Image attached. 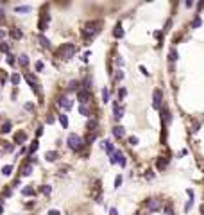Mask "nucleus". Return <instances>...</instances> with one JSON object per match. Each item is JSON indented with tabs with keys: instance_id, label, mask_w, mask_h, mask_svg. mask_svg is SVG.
<instances>
[{
	"instance_id": "12",
	"label": "nucleus",
	"mask_w": 204,
	"mask_h": 215,
	"mask_svg": "<svg viewBox=\"0 0 204 215\" xmlns=\"http://www.w3.org/2000/svg\"><path fill=\"white\" fill-rule=\"evenodd\" d=\"M124 108H120V106H118V102H115V108H113V117H115V120H120L124 115Z\"/></svg>"
},
{
	"instance_id": "26",
	"label": "nucleus",
	"mask_w": 204,
	"mask_h": 215,
	"mask_svg": "<svg viewBox=\"0 0 204 215\" xmlns=\"http://www.w3.org/2000/svg\"><path fill=\"white\" fill-rule=\"evenodd\" d=\"M15 11H16V13H29L30 7H29V6H16Z\"/></svg>"
},
{
	"instance_id": "25",
	"label": "nucleus",
	"mask_w": 204,
	"mask_h": 215,
	"mask_svg": "<svg viewBox=\"0 0 204 215\" xmlns=\"http://www.w3.org/2000/svg\"><path fill=\"white\" fill-rule=\"evenodd\" d=\"M2 174L4 176H11V174H13V165H4L2 167Z\"/></svg>"
},
{
	"instance_id": "33",
	"label": "nucleus",
	"mask_w": 204,
	"mask_h": 215,
	"mask_svg": "<svg viewBox=\"0 0 204 215\" xmlns=\"http://www.w3.org/2000/svg\"><path fill=\"white\" fill-rule=\"evenodd\" d=\"M21 194H24V196H34V188L27 187V188H24V190H21Z\"/></svg>"
},
{
	"instance_id": "28",
	"label": "nucleus",
	"mask_w": 204,
	"mask_h": 215,
	"mask_svg": "<svg viewBox=\"0 0 204 215\" xmlns=\"http://www.w3.org/2000/svg\"><path fill=\"white\" fill-rule=\"evenodd\" d=\"M75 90L79 91V83H77V81H70V84H68V91H75Z\"/></svg>"
},
{
	"instance_id": "13",
	"label": "nucleus",
	"mask_w": 204,
	"mask_h": 215,
	"mask_svg": "<svg viewBox=\"0 0 204 215\" xmlns=\"http://www.w3.org/2000/svg\"><path fill=\"white\" fill-rule=\"evenodd\" d=\"M9 36L13 38V39H21V36H24V32H21V30L18 29V27H13L9 30Z\"/></svg>"
},
{
	"instance_id": "41",
	"label": "nucleus",
	"mask_w": 204,
	"mask_h": 215,
	"mask_svg": "<svg viewBox=\"0 0 204 215\" xmlns=\"http://www.w3.org/2000/svg\"><path fill=\"white\" fill-rule=\"evenodd\" d=\"M24 108H25L27 111H32V109H34V104H32V102H27V104H25Z\"/></svg>"
},
{
	"instance_id": "9",
	"label": "nucleus",
	"mask_w": 204,
	"mask_h": 215,
	"mask_svg": "<svg viewBox=\"0 0 204 215\" xmlns=\"http://www.w3.org/2000/svg\"><path fill=\"white\" fill-rule=\"evenodd\" d=\"M48 22H50V16H48V15H43V16H41V20H39V24H38V27H39V32H45V30H47V27H48Z\"/></svg>"
},
{
	"instance_id": "51",
	"label": "nucleus",
	"mask_w": 204,
	"mask_h": 215,
	"mask_svg": "<svg viewBox=\"0 0 204 215\" xmlns=\"http://www.w3.org/2000/svg\"><path fill=\"white\" fill-rule=\"evenodd\" d=\"M2 210H4V208H2V204H0V213H2Z\"/></svg>"
},
{
	"instance_id": "14",
	"label": "nucleus",
	"mask_w": 204,
	"mask_h": 215,
	"mask_svg": "<svg viewBox=\"0 0 204 215\" xmlns=\"http://www.w3.org/2000/svg\"><path fill=\"white\" fill-rule=\"evenodd\" d=\"M102 147L106 149V152H107V154H109V156H113V152H115V147H113V143H111L109 140H104V142H102Z\"/></svg>"
},
{
	"instance_id": "29",
	"label": "nucleus",
	"mask_w": 204,
	"mask_h": 215,
	"mask_svg": "<svg viewBox=\"0 0 204 215\" xmlns=\"http://www.w3.org/2000/svg\"><path fill=\"white\" fill-rule=\"evenodd\" d=\"M0 52L9 54V43H6V41H0Z\"/></svg>"
},
{
	"instance_id": "18",
	"label": "nucleus",
	"mask_w": 204,
	"mask_h": 215,
	"mask_svg": "<svg viewBox=\"0 0 204 215\" xmlns=\"http://www.w3.org/2000/svg\"><path fill=\"white\" fill-rule=\"evenodd\" d=\"M177 57H179V52L176 48H170V52H168V61L170 63H174V61H177Z\"/></svg>"
},
{
	"instance_id": "47",
	"label": "nucleus",
	"mask_w": 204,
	"mask_h": 215,
	"mask_svg": "<svg viewBox=\"0 0 204 215\" xmlns=\"http://www.w3.org/2000/svg\"><path fill=\"white\" fill-rule=\"evenodd\" d=\"M48 215H61V213H59L57 210H50V212H48Z\"/></svg>"
},
{
	"instance_id": "20",
	"label": "nucleus",
	"mask_w": 204,
	"mask_h": 215,
	"mask_svg": "<svg viewBox=\"0 0 204 215\" xmlns=\"http://www.w3.org/2000/svg\"><path fill=\"white\" fill-rule=\"evenodd\" d=\"M30 172H32V163H25L21 167V176H30Z\"/></svg>"
},
{
	"instance_id": "5",
	"label": "nucleus",
	"mask_w": 204,
	"mask_h": 215,
	"mask_svg": "<svg viewBox=\"0 0 204 215\" xmlns=\"http://www.w3.org/2000/svg\"><path fill=\"white\" fill-rule=\"evenodd\" d=\"M145 208H147L149 212H159V210H161V201H159L158 197H150V199H147V203H145Z\"/></svg>"
},
{
	"instance_id": "36",
	"label": "nucleus",
	"mask_w": 204,
	"mask_h": 215,
	"mask_svg": "<svg viewBox=\"0 0 204 215\" xmlns=\"http://www.w3.org/2000/svg\"><path fill=\"white\" fill-rule=\"evenodd\" d=\"M125 95H127V90H125V88H120V90H118V99H120V100H122Z\"/></svg>"
},
{
	"instance_id": "19",
	"label": "nucleus",
	"mask_w": 204,
	"mask_h": 215,
	"mask_svg": "<svg viewBox=\"0 0 204 215\" xmlns=\"http://www.w3.org/2000/svg\"><path fill=\"white\" fill-rule=\"evenodd\" d=\"M124 34H125V32H124V29H122V25H120V24H118V25L115 27V30H113V36H115V38H124Z\"/></svg>"
},
{
	"instance_id": "17",
	"label": "nucleus",
	"mask_w": 204,
	"mask_h": 215,
	"mask_svg": "<svg viewBox=\"0 0 204 215\" xmlns=\"http://www.w3.org/2000/svg\"><path fill=\"white\" fill-rule=\"evenodd\" d=\"M57 156H59V154H57L56 151H47V152H45V160H47V161H56Z\"/></svg>"
},
{
	"instance_id": "16",
	"label": "nucleus",
	"mask_w": 204,
	"mask_h": 215,
	"mask_svg": "<svg viewBox=\"0 0 204 215\" xmlns=\"http://www.w3.org/2000/svg\"><path fill=\"white\" fill-rule=\"evenodd\" d=\"M25 140H27V135H25L24 131H20V133H16V135H15V143H18V145H21Z\"/></svg>"
},
{
	"instance_id": "44",
	"label": "nucleus",
	"mask_w": 204,
	"mask_h": 215,
	"mask_svg": "<svg viewBox=\"0 0 204 215\" xmlns=\"http://www.w3.org/2000/svg\"><path fill=\"white\" fill-rule=\"evenodd\" d=\"M140 72H142V74H143V75H145V77H147V75H149V72H147V68H145V66H143V65H142V66H140Z\"/></svg>"
},
{
	"instance_id": "27",
	"label": "nucleus",
	"mask_w": 204,
	"mask_h": 215,
	"mask_svg": "<svg viewBox=\"0 0 204 215\" xmlns=\"http://www.w3.org/2000/svg\"><path fill=\"white\" fill-rule=\"evenodd\" d=\"M20 81H21L20 74H13V75H11V83H13L15 86H18V84H20Z\"/></svg>"
},
{
	"instance_id": "11",
	"label": "nucleus",
	"mask_w": 204,
	"mask_h": 215,
	"mask_svg": "<svg viewBox=\"0 0 204 215\" xmlns=\"http://www.w3.org/2000/svg\"><path fill=\"white\" fill-rule=\"evenodd\" d=\"M113 136L118 138V140H122V138L125 136V129H124L122 126H115V127H113Z\"/></svg>"
},
{
	"instance_id": "24",
	"label": "nucleus",
	"mask_w": 204,
	"mask_h": 215,
	"mask_svg": "<svg viewBox=\"0 0 204 215\" xmlns=\"http://www.w3.org/2000/svg\"><path fill=\"white\" fill-rule=\"evenodd\" d=\"M59 122H61L63 129H66V127H68V117H66V115H63V113H61V115H59Z\"/></svg>"
},
{
	"instance_id": "49",
	"label": "nucleus",
	"mask_w": 204,
	"mask_h": 215,
	"mask_svg": "<svg viewBox=\"0 0 204 215\" xmlns=\"http://www.w3.org/2000/svg\"><path fill=\"white\" fill-rule=\"evenodd\" d=\"M186 194H188V196H190V199H193V192H192V190H190V188H188V190H186Z\"/></svg>"
},
{
	"instance_id": "38",
	"label": "nucleus",
	"mask_w": 204,
	"mask_h": 215,
	"mask_svg": "<svg viewBox=\"0 0 204 215\" xmlns=\"http://www.w3.org/2000/svg\"><path fill=\"white\" fill-rule=\"evenodd\" d=\"M7 63H9V65H15V63H16L15 56H11V54H9V56H7Z\"/></svg>"
},
{
	"instance_id": "6",
	"label": "nucleus",
	"mask_w": 204,
	"mask_h": 215,
	"mask_svg": "<svg viewBox=\"0 0 204 215\" xmlns=\"http://www.w3.org/2000/svg\"><path fill=\"white\" fill-rule=\"evenodd\" d=\"M57 104H59V108H63V109L70 111V109H72V106H73V100H72L68 95H61V97H59V100H57Z\"/></svg>"
},
{
	"instance_id": "22",
	"label": "nucleus",
	"mask_w": 204,
	"mask_h": 215,
	"mask_svg": "<svg viewBox=\"0 0 204 215\" xmlns=\"http://www.w3.org/2000/svg\"><path fill=\"white\" fill-rule=\"evenodd\" d=\"M168 165V158H159L158 160V170H163Z\"/></svg>"
},
{
	"instance_id": "37",
	"label": "nucleus",
	"mask_w": 204,
	"mask_h": 215,
	"mask_svg": "<svg viewBox=\"0 0 204 215\" xmlns=\"http://www.w3.org/2000/svg\"><path fill=\"white\" fill-rule=\"evenodd\" d=\"M120 185H122V176H116L115 178V188H118Z\"/></svg>"
},
{
	"instance_id": "23",
	"label": "nucleus",
	"mask_w": 204,
	"mask_h": 215,
	"mask_svg": "<svg viewBox=\"0 0 204 215\" xmlns=\"http://www.w3.org/2000/svg\"><path fill=\"white\" fill-rule=\"evenodd\" d=\"M79 113H81L82 117H90V108L86 106V104H81V106H79Z\"/></svg>"
},
{
	"instance_id": "32",
	"label": "nucleus",
	"mask_w": 204,
	"mask_h": 215,
	"mask_svg": "<svg viewBox=\"0 0 204 215\" xmlns=\"http://www.w3.org/2000/svg\"><path fill=\"white\" fill-rule=\"evenodd\" d=\"M39 190H41L43 194H45V196H50V192H52V187H50V185H43V187H41Z\"/></svg>"
},
{
	"instance_id": "31",
	"label": "nucleus",
	"mask_w": 204,
	"mask_h": 215,
	"mask_svg": "<svg viewBox=\"0 0 204 215\" xmlns=\"http://www.w3.org/2000/svg\"><path fill=\"white\" fill-rule=\"evenodd\" d=\"M201 24H202V22H201V16L197 15L195 18H193V22H192V27H193V29H197V27H201Z\"/></svg>"
},
{
	"instance_id": "4",
	"label": "nucleus",
	"mask_w": 204,
	"mask_h": 215,
	"mask_svg": "<svg viewBox=\"0 0 204 215\" xmlns=\"http://www.w3.org/2000/svg\"><path fill=\"white\" fill-rule=\"evenodd\" d=\"M161 106H163V91L154 90V93H152V108L154 109H161Z\"/></svg>"
},
{
	"instance_id": "7",
	"label": "nucleus",
	"mask_w": 204,
	"mask_h": 215,
	"mask_svg": "<svg viewBox=\"0 0 204 215\" xmlns=\"http://www.w3.org/2000/svg\"><path fill=\"white\" fill-rule=\"evenodd\" d=\"M77 99H79L81 104H88V102H90V91L81 88V90L77 91Z\"/></svg>"
},
{
	"instance_id": "50",
	"label": "nucleus",
	"mask_w": 204,
	"mask_h": 215,
	"mask_svg": "<svg viewBox=\"0 0 204 215\" xmlns=\"http://www.w3.org/2000/svg\"><path fill=\"white\" fill-rule=\"evenodd\" d=\"M0 20H4V11L0 9Z\"/></svg>"
},
{
	"instance_id": "39",
	"label": "nucleus",
	"mask_w": 204,
	"mask_h": 215,
	"mask_svg": "<svg viewBox=\"0 0 204 215\" xmlns=\"http://www.w3.org/2000/svg\"><path fill=\"white\" fill-rule=\"evenodd\" d=\"M193 206V199H190L188 203H186V206H185V212H190V208Z\"/></svg>"
},
{
	"instance_id": "3",
	"label": "nucleus",
	"mask_w": 204,
	"mask_h": 215,
	"mask_svg": "<svg viewBox=\"0 0 204 215\" xmlns=\"http://www.w3.org/2000/svg\"><path fill=\"white\" fill-rule=\"evenodd\" d=\"M66 143H68V147L72 149V151H81L82 149V145H84V140L77 135V133H72V135H68V138H66Z\"/></svg>"
},
{
	"instance_id": "15",
	"label": "nucleus",
	"mask_w": 204,
	"mask_h": 215,
	"mask_svg": "<svg viewBox=\"0 0 204 215\" xmlns=\"http://www.w3.org/2000/svg\"><path fill=\"white\" fill-rule=\"evenodd\" d=\"M18 65H20L21 68H27V66H29V56H27V54L18 56Z\"/></svg>"
},
{
	"instance_id": "35",
	"label": "nucleus",
	"mask_w": 204,
	"mask_h": 215,
	"mask_svg": "<svg viewBox=\"0 0 204 215\" xmlns=\"http://www.w3.org/2000/svg\"><path fill=\"white\" fill-rule=\"evenodd\" d=\"M38 145H39L38 142H32V143H30V147H29V152H30V154H32V152H36V151H38Z\"/></svg>"
},
{
	"instance_id": "30",
	"label": "nucleus",
	"mask_w": 204,
	"mask_h": 215,
	"mask_svg": "<svg viewBox=\"0 0 204 215\" xmlns=\"http://www.w3.org/2000/svg\"><path fill=\"white\" fill-rule=\"evenodd\" d=\"M102 102H109V90L107 88L102 90Z\"/></svg>"
},
{
	"instance_id": "8",
	"label": "nucleus",
	"mask_w": 204,
	"mask_h": 215,
	"mask_svg": "<svg viewBox=\"0 0 204 215\" xmlns=\"http://www.w3.org/2000/svg\"><path fill=\"white\" fill-rule=\"evenodd\" d=\"M24 77H25L27 83L32 86V90H34V91H39V90H38V86H39V84H38V81H36V75H32V74H29V72H27V74H25Z\"/></svg>"
},
{
	"instance_id": "45",
	"label": "nucleus",
	"mask_w": 204,
	"mask_h": 215,
	"mask_svg": "<svg viewBox=\"0 0 204 215\" xmlns=\"http://www.w3.org/2000/svg\"><path fill=\"white\" fill-rule=\"evenodd\" d=\"M4 38H6V30H4V29H0V41H2Z\"/></svg>"
},
{
	"instance_id": "43",
	"label": "nucleus",
	"mask_w": 204,
	"mask_h": 215,
	"mask_svg": "<svg viewBox=\"0 0 204 215\" xmlns=\"http://www.w3.org/2000/svg\"><path fill=\"white\" fill-rule=\"evenodd\" d=\"M41 70H43V63L38 61V63H36V72H41Z\"/></svg>"
},
{
	"instance_id": "34",
	"label": "nucleus",
	"mask_w": 204,
	"mask_h": 215,
	"mask_svg": "<svg viewBox=\"0 0 204 215\" xmlns=\"http://www.w3.org/2000/svg\"><path fill=\"white\" fill-rule=\"evenodd\" d=\"M11 131V122H6V124L2 126V129H0V133H4V135H6V133H9Z\"/></svg>"
},
{
	"instance_id": "46",
	"label": "nucleus",
	"mask_w": 204,
	"mask_h": 215,
	"mask_svg": "<svg viewBox=\"0 0 204 215\" xmlns=\"http://www.w3.org/2000/svg\"><path fill=\"white\" fill-rule=\"evenodd\" d=\"M109 215H118V210H116V208H111V210H109Z\"/></svg>"
},
{
	"instance_id": "10",
	"label": "nucleus",
	"mask_w": 204,
	"mask_h": 215,
	"mask_svg": "<svg viewBox=\"0 0 204 215\" xmlns=\"http://www.w3.org/2000/svg\"><path fill=\"white\" fill-rule=\"evenodd\" d=\"M161 122H163L165 126H168L172 122V115H170V111L167 108H163V111H161Z\"/></svg>"
},
{
	"instance_id": "42",
	"label": "nucleus",
	"mask_w": 204,
	"mask_h": 215,
	"mask_svg": "<svg viewBox=\"0 0 204 215\" xmlns=\"http://www.w3.org/2000/svg\"><path fill=\"white\" fill-rule=\"evenodd\" d=\"M122 79H124V72L118 70V72H116V81H122Z\"/></svg>"
},
{
	"instance_id": "1",
	"label": "nucleus",
	"mask_w": 204,
	"mask_h": 215,
	"mask_svg": "<svg viewBox=\"0 0 204 215\" xmlns=\"http://www.w3.org/2000/svg\"><path fill=\"white\" fill-rule=\"evenodd\" d=\"M100 27H102V22L100 20H93V22H88L82 29V36L84 38H93L100 32Z\"/></svg>"
},
{
	"instance_id": "21",
	"label": "nucleus",
	"mask_w": 204,
	"mask_h": 215,
	"mask_svg": "<svg viewBox=\"0 0 204 215\" xmlns=\"http://www.w3.org/2000/svg\"><path fill=\"white\" fill-rule=\"evenodd\" d=\"M38 39H39V45H41L43 48H50V41H48V39H47L45 36H43V34H39V38H38Z\"/></svg>"
},
{
	"instance_id": "48",
	"label": "nucleus",
	"mask_w": 204,
	"mask_h": 215,
	"mask_svg": "<svg viewBox=\"0 0 204 215\" xmlns=\"http://www.w3.org/2000/svg\"><path fill=\"white\" fill-rule=\"evenodd\" d=\"M165 213H167V215H172V208H170V206H167V208H165Z\"/></svg>"
},
{
	"instance_id": "40",
	"label": "nucleus",
	"mask_w": 204,
	"mask_h": 215,
	"mask_svg": "<svg viewBox=\"0 0 204 215\" xmlns=\"http://www.w3.org/2000/svg\"><path fill=\"white\" fill-rule=\"evenodd\" d=\"M129 143H131V145H138V138L136 136H131V138H129Z\"/></svg>"
},
{
	"instance_id": "2",
	"label": "nucleus",
	"mask_w": 204,
	"mask_h": 215,
	"mask_svg": "<svg viewBox=\"0 0 204 215\" xmlns=\"http://www.w3.org/2000/svg\"><path fill=\"white\" fill-rule=\"evenodd\" d=\"M75 52H77V47H75L73 43H63L61 47H59V50H57V56L61 57V59H72L73 56H75Z\"/></svg>"
}]
</instances>
